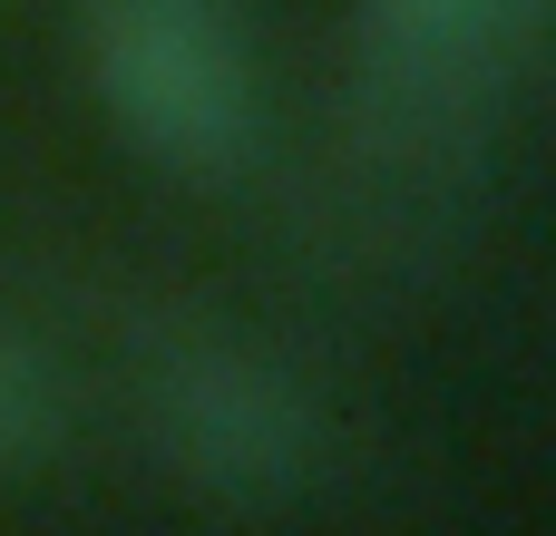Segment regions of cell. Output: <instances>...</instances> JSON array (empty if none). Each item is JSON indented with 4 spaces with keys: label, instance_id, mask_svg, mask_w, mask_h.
Masks as SVG:
<instances>
[{
    "label": "cell",
    "instance_id": "cell-1",
    "mask_svg": "<svg viewBox=\"0 0 556 536\" xmlns=\"http://www.w3.org/2000/svg\"><path fill=\"white\" fill-rule=\"evenodd\" d=\"M556 0H362L352 10V176L371 215H430L479 166L498 98Z\"/></svg>",
    "mask_w": 556,
    "mask_h": 536
},
{
    "label": "cell",
    "instance_id": "cell-2",
    "mask_svg": "<svg viewBox=\"0 0 556 536\" xmlns=\"http://www.w3.org/2000/svg\"><path fill=\"white\" fill-rule=\"evenodd\" d=\"M98 117L176 186H235L264 156V49L244 0H78Z\"/></svg>",
    "mask_w": 556,
    "mask_h": 536
},
{
    "label": "cell",
    "instance_id": "cell-3",
    "mask_svg": "<svg viewBox=\"0 0 556 536\" xmlns=\"http://www.w3.org/2000/svg\"><path fill=\"white\" fill-rule=\"evenodd\" d=\"M137 420H147L156 469L225 518H274L313 498V478L332 469V420L313 381L274 342H244V332L156 342L137 371Z\"/></svg>",
    "mask_w": 556,
    "mask_h": 536
},
{
    "label": "cell",
    "instance_id": "cell-4",
    "mask_svg": "<svg viewBox=\"0 0 556 536\" xmlns=\"http://www.w3.org/2000/svg\"><path fill=\"white\" fill-rule=\"evenodd\" d=\"M59 449H68V371L49 342L0 322V488L39 478Z\"/></svg>",
    "mask_w": 556,
    "mask_h": 536
}]
</instances>
